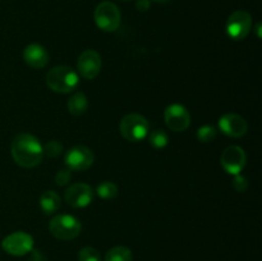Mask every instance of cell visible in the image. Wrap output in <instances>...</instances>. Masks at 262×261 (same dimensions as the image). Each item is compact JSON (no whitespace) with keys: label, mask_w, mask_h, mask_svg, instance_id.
I'll return each instance as SVG.
<instances>
[{"label":"cell","mask_w":262,"mask_h":261,"mask_svg":"<svg viewBox=\"0 0 262 261\" xmlns=\"http://www.w3.org/2000/svg\"><path fill=\"white\" fill-rule=\"evenodd\" d=\"M123 2H127V0H123Z\"/></svg>","instance_id":"cell-29"},{"label":"cell","mask_w":262,"mask_h":261,"mask_svg":"<svg viewBox=\"0 0 262 261\" xmlns=\"http://www.w3.org/2000/svg\"><path fill=\"white\" fill-rule=\"evenodd\" d=\"M71 179H72L71 170H69V169H61V170H59L58 173H56L55 183L58 184V186L63 187V186H67V184L71 182Z\"/></svg>","instance_id":"cell-23"},{"label":"cell","mask_w":262,"mask_h":261,"mask_svg":"<svg viewBox=\"0 0 262 261\" xmlns=\"http://www.w3.org/2000/svg\"><path fill=\"white\" fill-rule=\"evenodd\" d=\"M151 2H155V3H166L169 0H151Z\"/></svg>","instance_id":"cell-28"},{"label":"cell","mask_w":262,"mask_h":261,"mask_svg":"<svg viewBox=\"0 0 262 261\" xmlns=\"http://www.w3.org/2000/svg\"><path fill=\"white\" fill-rule=\"evenodd\" d=\"M96 193L97 196L101 197L102 200H113L117 197L118 187L117 184L113 183V182L104 181L96 187Z\"/></svg>","instance_id":"cell-18"},{"label":"cell","mask_w":262,"mask_h":261,"mask_svg":"<svg viewBox=\"0 0 262 261\" xmlns=\"http://www.w3.org/2000/svg\"><path fill=\"white\" fill-rule=\"evenodd\" d=\"M233 187L237 192H245L248 187V181L246 177H243L242 174H235L234 178H233Z\"/></svg>","instance_id":"cell-24"},{"label":"cell","mask_w":262,"mask_h":261,"mask_svg":"<svg viewBox=\"0 0 262 261\" xmlns=\"http://www.w3.org/2000/svg\"><path fill=\"white\" fill-rule=\"evenodd\" d=\"M42 150L43 155H48L49 158H56L63 153V143L60 141L51 140L48 143H45V146H42Z\"/></svg>","instance_id":"cell-21"},{"label":"cell","mask_w":262,"mask_h":261,"mask_svg":"<svg viewBox=\"0 0 262 261\" xmlns=\"http://www.w3.org/2000/svg\"><path fill=\"white\" fill-rule=\"evenodd\" d=\"M255 30H256V32H257V37L260 38L261 37V23L260 22H258L257 25H256Z\"/></svg>","instance_id":"cell-27"},{"label":"cell","mask_w":262,"mask_h":261,"mask_svg":"<svg viewBox=\"0 0 262 261\" xmlns=\"http://www.w3.org/2000/svg\"><path fill=\"white\" fill-rule=\"evenodd\" d=\"M119 130L123 137L130 142H140L150 133L147 119L140 114H127L119 123Z\"/></svg>","instance_id":"cell-4"},{"label":"cell","mask_w":262,"mask_h":261,"mask_svg":"<svg viewBox=\"0 0 262 261\" xmlns=\"http://www.w3.org/2000/svg\"><path fill=\"white\" fill-rule=\"evenodd\" d=\"M94 160L95 156L91 148L82 145L71 147L64 156V161H66V165L68 166L69 170L76 171H83L91 168Z\"/></svg>","instance_id":"cell-7"},{"label":"cell","mask_w":262,"mask_h":261,"mask_svg":"<svg viewBox=\"0 0 262 261\" xmlns=\"http://www.w3.org/2000/svg\"><path fill=\"white\" fill-rule=\"evenodd\" d=\"M164 120L169 129L174 132H184L191 124V114L181 104H171L164 112Z\"/></svg>","instance_id":"cell-10"},{"label":"cell","mask_w":262,"mask_h":261,"mask_svg":"<svg viewBox=\"0 0 262 261\" xmlns=\"http://www.w3.org/2000/svg\"><path fill=\"white\" fill-rule=\"evenodd\" d=\"M79 78L72 67L58 66L51 68L46 74V84L49 89L58 94H68L76 90Z\"/></svg>","instance_id":"cell-2"},{"label":"cell","mask_w":262,"mask_h":261,"mask_svg":"<svg viewBox=\"0 0 262 261\" xmlns=\"http://www.w3.org/2000/svg\"><path fill=\"white\" fill-rule=\"evenodd\" d=\"M12 156L13 160L22 168H35L42 161V145L31 133H19L12 142Z\"/></svg>","instance_id":"cell-1"},{"label":"cell","mask_w":262,"mask_h":261,"mask_svg":"<svg viewBox=\"0 0 262 261\" xmlns=\"http://www.w3.org/2000/svg\"><path fill=\"white\" fill-rule=\"evenodd\" d=\"M225 30L233 40H243L252 30V17L246 10H237L229 15Z\"/></svg>","instance_id":"cell-6"},{"label":"cell","mask_w":262,"mask_h":261,"mask_svg":"<svg viewBox=\"0 0 262 261\" xmlns=\"http://www.w3.org/2000/svg\"><path fill=\"white\" fill-rule=\"evenodd\" d=\"M40 207L43 214L51 215L60 207V197L55 191H45L40 196Z\"/></svg>","instance_id":"cell-16"},{"label":"cell","mask_w":262,"mask_h":261,"mask_svg":"<svg viewBox=\"0 0 262 261\" xmlns=\"http://www.w3.org/2000/svg\"><path fill=\"white\" fill-rule=\"evenodd\" d=\"M95 192L91 186L86 183H73L66 189L64 200L69 206L74 209H82L86 207L94 201Z\"/></svg>","instance_id":"cell-9"},{"label":"cell","mask_w":262,"mask_h":261,"mask_svg":"<svg viewBox=\"0 0 262 261\" xmlns=\"http://www.w3.org/2000/svg\"><path fill=\"white\" fill-rule=\"evenodd\" d=\"M2 247L9 255L25 256L33 250V238L26 232H14L3 240Z\"/></svg>","instance_id":"cell-8"},{"label":"cell","mask_w":262,"mask_h":261,"mask_svg":"<svg viewBox=\"0 0 262 261\" xmlns=\"http://www.w3.org/2000/svg\"><path fill=\"white\" fill-rule=\"evenodd\" d=\"M105 261H132V251L124 246H115L107 251Z\"/></svg>","instance_id":"cell-17"},{"label":"cell","mask_w":262,"mask_h":261,"mask_svg":"<svg viewBox=\"0 0 262 261\" xmlns=\"http://www.w3.org/2000/svg\"><path fill=\"white\" fill-rule=\"evenodd\" d=\"M23 60L33 69H41L48 66L50 60L48 50L40 44H31L23 50Z\"/></svg>","instance_id":"cell-14"},{"label":"cell","mask_w":262,"mask_h":261,"mask_svg":"<svg viewBox=\"0 0 262 261\" xmlns=\"http://www.w3.org/2000/svg\"><path fill=\"white\" fill-rule=\"evenodd\" d=\"M147 137H148V143H150L154 148H158V150L165 147L169 142L168 133L163 129L152 130L151 133H148Z\"/></svg>","instance_id":"cell-19"},{"label":"cell","mask_w":262,"mask_h":261,"mask_svg":"<svg viewBox=\"0 0 262 261\" xmlns=\"http://www.w3.org/2000/svg\"><path fill=\"white\" fill-rule=\"evenodd\" d=\"M67 107H68V112L72 115L79 117V115L84 114L89 109V99H87L83 92L78 91L69 97L68 102H67Z\"/></svg>","instance_id":"cell-15"},{"label":"cell","mask_w":262,"mask_h":261,"mask_svg":"<svg viewBox=\"0 0 262 261\" xmlns=\"http://www.w3.org/2000/svg\"><path fill=\"white\" fill-rule=\"evenodd\" d=\"M49 230L58 240L71 241L81 234L82 225L81 222L72 215L59 214L50 220Z\"/></svg>","instance_id":"cell-3"},{"label":"cell","mask_w":262,"mask_h":261,"mask_svg":"<svg viewBox=\"0 0 262 261\" xmlns=\"http://www.w3.org/2000/svg\"><path fill=\"white\" fill-rule=\"evenodd\" d=\"M95 23L100 30L105 32H114L119 28L122 15L120 10L114 3L102 2L96 7L94 13Z\"/></svg>","instance_id":"cell-5"},{"label":"cell","mask_w":262,"mask_h":261,"mask_svg":"<svg viewBox=\"0 0 262 261\" xmlns=\"http://www.w3.org/2000/svg\"><path fill=\"white\" fill-rule=\"evenodd\" d=\"M219 129L228 137L239 138L247 133L248 124L243 117L233 113H228L220 117Z\"/></svg>","instance_id":"cell-13"},{"label":"cell","mask_w":262,"mask_h":261,"mask_svg":"<svg viewBox=\"0 0 262 261\" xmlns=\"http://www.w3.org/2000/svg\"><path fill=\"white\" fill-rule=\"evenodd\" d=\"M150 3L151 0H138L136 7H137V9L141 10V12H146V10H148V8H150Z\"/></svg>","instance_id":"cell-26"},{"label":"cell","mask_w":262,"mask_h":261,"mask_svg":"<svg viewBox=\"0 0 262 261\" xmlns=\"http://www.w3.org/2000/svg\"><path fill=\"white\" fill-rule=\"evenodd\" d=\"M78 261H101V258L96 248L83 247L78 252Z\"/></svg>","instance_id":"cell-22"},{"label":"cell","mask_w":262,"mask_h":261,"mask_svg":"<svg viewBox=\"0 0 262 261\" xmlns=\"http://www.w3.org/2000/svg\"><path fill=\"white\" fill-rule=\"evenodd\" d=\"M77 69L83 78H96L101 71V56L96 50L87 49L79 55L77 60Z\"/></svg>","instance_id":"cell-12"},{"label":"cell","mask_w":262,"mask_h":261,"mask_svg":"<svg viewBox=\"0 0 262 261\" xmlns=\"http://www.w3.org/2000/svg\"><path fill=\"white\" fill-rule=\"evenodd\" d=\"M246 163H247V156L245 150L239 146H229L223 151L220 156V164L223 169L232 176L239 174L245 169Z\"/></svg>","instance_id":"cell-11"},{"label":"cell","mask_w":262,"mask_h":261,"mask_svg":"<svg viewBox=\"0 0 262 261\" xmlns=\"http://www.w3.org/2000/svg\"><path fill=\"white\" fill-rule=\"evenodd\" d=\"M28 261H48V260H46L45 255H43L41 251L32 250L31 251V255H30V258H28Z\"/></svg>","instance_id":"cell-25"},{"label":"cell","mask_w":262,"mask_h":261,"mask_svg":"<svg viewBox=\"0 0 262 261\" xmlns=\"http://www.w3.org/2000/svg\"><path fill=\"white\" fill-rule=\"evenodd\" d=\"M217 136V129L214 125H202L197 129V140L202 143H209L216 138Z\"/></svg>","instance_id":"cell-20"}]
</instances>
